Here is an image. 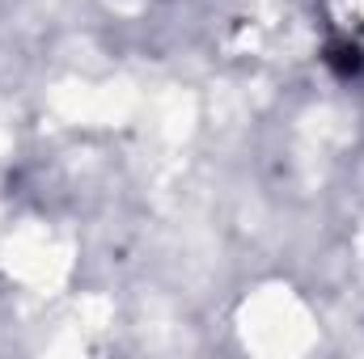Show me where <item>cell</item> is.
Returning <instances> with one entry per match:
<instances>
[{"label":"cell","instance_id":"obj_1","mask_svg":"<svg viewBox=\"0 0 364 359\" xmlns=\"http://www.w3.org/2000/svg\"><path fill=\"white\" fill-rule=\"evenodd\" d=\"M326 64L339 72V77H356L364 68V55L356 43H331V51H326Z\"/></svg>","mask_w":364,"mask_h":359}]
</instances>
